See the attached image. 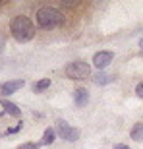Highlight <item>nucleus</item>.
Masks as SVG:
<instances>
[{"mask_svg": "<svg viewBox=\"0 0 143 149\" xmlns=\"http://www.w3.org/2000/svg\"><path fill=\"white\" fill-rule=\"evenodd\" d=\"M10 31H12V35H14V39H16L17 43H27V41H31L35 37L33 22L27 16H23V14L14 16L10 19Z\"/></svg>", "mask_w": 143, "mask_h": 149, "instance_id": "1", "label": "nucleus"}, {"mask_svg": "<svg viewBox=\"0 0 143 149\" xmlns=\"http://www.w3.org/2000/svg\"><path fill=\"white\" fill-rule=\"evenodd\" d=\"M35 17H37V25L43 27V29L60 27V25H64V22H66L64 14H62L58 8H54V6H43V8H39Z\"/></svg>", "mask_w": 143, "mask_h": 149, "instance_id": "2", "label": "nucleus"}, {"mask_svg": "<svg viewBox=\"0 0 143 149\" xmlns=\"http://www.w3.org/2000/svg\"><path fill=\"white\" fill-rule=\"evenodd\" d=\"M64 72H66V76L70 77V79H85V77H89V74H91V66H89L87 62L76 60V62H70Z\"/></svg>", "mask_w": 143, "mask_h": 149, "instance_id": "3", "label": "nucleus"}, {"mask_svg": "<svg viewBox=\"0 0 143 149\" xmlns=\"http://www.w3.org/2000/svg\"><path fill=\"white\" fill-rule=\"evenodd\" d=\"M56 132H58V136H60L62 139H66V141H77V139H79V130L70 126V124H68L66 120H62V118L56 120Z\"/></svg>", "mask_w": 143, "mask_h": 149, "instance_id": "4", "label": "nucleus"}, {"mask_svg": "<svg viewBox=\"0 0 143 149\" xmlns=\"http://www.w3.org/2000/svg\"><path fill=\"white\" fill-rule=\"evenodd\" d=\"M112 58H114V54H112L110 50H99V52H95V56H93V66L103 70V68H106L110 62H112Z\"/></svg>", "mask_w": 143, "mask_h": 149, "instance_id": "5", "label": "nucleus"}, {"mask_svg": "<svg viewBox=\"0 0 143 149\" xmlns=\"http://www.w3.org/2000/svg\"><path fill=\"white\" fill-rule=\"evenodd\" d=\"M23 85H25V81H23V79H12V81H4L2 85H0V93H2V95H12V93H16L17 89H22Z\"/></svg>", "mask_w": 143, "mask_h": 149, "instance_id": "6", "label": "nucleus"}, {"mask_svg": "<svg viewBox=\"0 0 143 149\" xmlns=\"http://www.w3.org/2000/svg\"><path fill=\"white\" fill-rule=\"evenodd\" d=\"M74 103H76L77 107H85L89 103V93L85 87H76V91H74Z\"/></svg>", "mask_w": 143, "mask_h": 149, "instance_id": "7", "label": "nucleus"}, {"mask_svg": "<svg viewBox=\"0 0 143 149\" xmlns=\"http://www.w3.org/2000/svg\"><path fill=\"white\" fill-rule=\"evenodd\" d=\"M0 105H2V109L6 111V114H10V116H19V114H22V111L17 109V105H14V103L8 101V99H2V101H0Z\"/></svg>", "mask_w": 143, "mask_h": 149, "instance_id": "8", "label": "nucleus"}, {"mask_svg": "<svg viewBox=\"0 0 143 149\" xmlns=\"http://www.w3.org/2000/svg\"><path fill=\"white\" fill-rule=\"evenodd\" d=\"M130 138H132L133 141H143V122L133 124V128L130 130Z\"/></svg>", "mask_w": 143, "mask_h": 149, "instance_id": "9", "label": "nucleus"}, {"mask_svg": "<svg viewBox=\"0 0 143 149\" xmlns=\"http://www.w3.org/2000/svg\"><path fill=\"white\" fill-rule=\"evenodd\" d=\"M54 138H56V132L52 130V128H47L43 134V139H41V143L43 145H50V143H54Z\"/></svg>", "mask_w": 143, "mask_h": 149, "instance_id": "10", "label": "nucleus"}, {"mask_svg": "<svg viewBox=\"0 0 143 149\" xmlns=\"http://www.w3.org/2000/svg\"><path fill=\"white\" fill-rule=\"evenodd\" d=\"M93 77V81L95 83H99V85H103V83H110L112 79H114V76H110V74H95V76H91Z\"/></svg>", "mask_w": 143, "mask_h": 149, "instance_id": "11", "label": "nucleus"}, {"mask_svg": "<svg viewBox=\"0 0 143 149\" xmlns=\"http://www.w3.org/2000/svg\"><path fill=\"white\" fill-rule=\"evenodd\" d=\"M49 85H50V79H49V77H44V79H39V81L33 85V91H35V93H41V91H44V89L49 87Z\"/></svg>", "mask_w": 143, "mask_h": 149, "instance_id": "12", "label": "nucleus"}, {"mask_svg": "<svg viewBox=\"0 0 143 149\" xmlns=\"http://www.w3.org/2000/svg\"><path fill=\"white\" fill-rule=\"evenodd\" d=\"M17 149H39V145H35V143H22V145H17Z\"/></svg>", "mask_w": 143, "mask_h": 149, "instance_id": "13", "label": "nucleus"}, {"mask_svg": "<svg viewBox=\"0 0 143 149\" xmlns=\"http://www.w3.org/2000/svg\"><path fill=\"white\" fill-rule=\"evenodd\" d=\"M135 93H137L139 99H143V81H139L137 85H135Z\"/></svg>", "mask_w": 143, "mask_h": 149, "instance_id": "14", "label": "nucleus"}, {"mask_svg": "<svg viewBox=\"0 0 143 149\" xmlns=\"http://www.w3.org/2000/svg\"><path fill=\"white\" fill-rule=\"evenodd\" d=\"M19 130H22V122H19L16 128H8V130H6V134L10 136V134H16V132H19Z\"/></svg>", "mask_w": 143, "mask_h": 149, "instance_id": "15", "label": "nucleus"}, {"mask_svg": "<svg viewBox=\"0 0 143 149\" xmlns=\"http://www.w3.org/2000/svg\"><path fill=\"white\" fill-rule=\"evenodd\" d=\"M114 149H130V147H128L126 143H116V145H114Z\"/></svg>", "mask_w": 143, "mask_h": 149, "instance_id": "16", "label": "nucleus"}, {"mask_svg": "<svg viewBox=\"0 0 143 149\" xmlns=\"http://www.w3.org/2000/svg\"><path fill=\"white\" fill-rule=\"evenodd\" d=\"M2 45H4V37L0 35V49H2Z\"/></svg>", "mask_w": 143, "mask_h": 149, "instance_id": "17", "label": "nucleus"}, {"mask_svg": "<svg viewBox=\"0 0 143 149\" xmlns=\"http://www.w3.org/2000/svg\"><path fill=\"white\" fill-rule=\"evenodd\" d=\"M139 47H141V49H143V37H141V41H139Z\"/></svg>", "mask_w": 143, "mask_h": 149, "instance_id": "18", "label": "nucleus"}, {"mask_svg": "<svg viewBox=\"0 0 143 149\" xmlns=\"http://www.w3.org/2000/svg\"><path fill=\"white\" fill-rule=\"evenodd\" d=\"M141 56H143V50H141Z\"/></svg>", "mask_w": 143, "mask_h": 149, "instance_id": "19", "label": "nucleus"}]
</instances>
